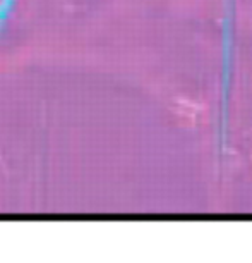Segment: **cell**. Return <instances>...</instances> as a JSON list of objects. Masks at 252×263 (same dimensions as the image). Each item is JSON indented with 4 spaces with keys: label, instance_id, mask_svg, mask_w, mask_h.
<instances>
[{
    "label": "cell",
    "instance_id": "1",
    "mask_svg": "<svg viewBox=\"0 0 252 263\" xmlns=\"http://www.w3.org/2000/svg\"><path fill=\"white\" fill-rule=\"evenodd\" d=\"M17 0H0V33L6 31L14 11H16Z\"/></svg>",
    "mask_w": 252,
    "mask_h": 263
}]
</instances>
